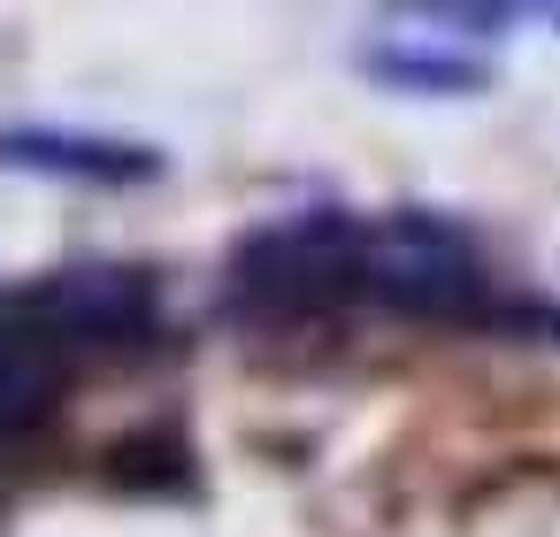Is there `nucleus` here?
Returning a JSON list of instances; mask_svg holds the SVG:
<instances>
[{"label": "nucleus", "mask_w": 560, "mask_h": 537, "mask_svg": "<svg viewBox=\"0 0 560 537\" xmlns=\"http://www.w3.org/2000/svg\"><path fill=\"white\" fill-rule=\"evenodd\" d=\"M361 284L384 292L392 307H422V315H453V307H468V300L483 292L476 254H468L445 223H415V215L369 231V246H361Z\"/></svg>", "instance_id": "nucleus-1"}, {"label": "nucleus", "mask_w": 560, "mask_h": 537, "mask_svg": "<svg viewBox=\"0 0 560 537\" xmlns=\"http://www.w3.org/2000/svg\"><path fill=\"white\" fill-rule=\"evenodd\" d=\"M361 246H369V231H361V223H338V215L277 223V231L246 238L238 277H246V292H261V300H323V292L361 284Z\"/></svg>", "instance_id": "nucleus-2"}, {"label": "nucleus", "mask_w": 560, "mask_h": 537, "mask_svg": "<svg viewBox=\"0 0 560 537\" xmlns=\"http://www.w3.org/2000/svg\"><path fill=\"white\" fill-rule=\"evenodd\" d=\"M32 330H47L55 346H93V338H131L147 323V284L131 269H78V277H55L39 284V300L24 307Z\"/></svg>", "instance_id": "nucleus-3"}, {"label": "nucleus", "mask_w": 560, "mask_h": 537, "mask_svg": "<svg viewBox=\"0 0 560 537\" xmlns=\"http://www.w3.org/2000/svg\"><path fill=\"white\" fill-rule=\"evenodd\" d=\"M0 162H32L55 177H93V185H139L162 162L147 147H108V139H70V131H9L0 139Z\"/></svg>", "instance_id": "nucleus-4"}, {"label": "nucleus", "mask_w": 560, "mask_h": 537, "mask_svg": "<svg viewBox=\"0 0 560 537\" xmlns=\"http://www.w3.org/2000/svg\"><path fill=\"white\" fill-rule=\"evenodd\" d=\"M55 392H62V353H55V338L32 330V323H9V330H0V437H9V430H32V422L55 407Z\"/></svg>", "instance_id": "nucleus-5"}, {"label": "nucleus", "mask_w": 560, "mask_h": 537, "mask_svg": "<svg viewBox=\"0 0 560 537\" xmlns=\"http://www.w3.org/2000/svg\"><path fill=\"white\" fill-rule=\"evenodd\" d=\"M369 70L384 85H415V93H468V85H483L476 62H438V55H399V47H376Z\"/></svg>", "instance_id": "nucleus-6"}]
</instances>
